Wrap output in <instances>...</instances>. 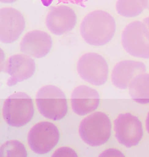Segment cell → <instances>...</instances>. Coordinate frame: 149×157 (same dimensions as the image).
Masks as SVG:
<instances>
[{"label":"cell","mask_w":149,"mask_h":157,"mask_svg":"<svg viewBox=\"0 0 149 157\" xmlns=\"http://www.w3.org/2000/svg\"><path fill=\"white\" fill-rule=\"evenodd\" d=\"M132 99L140 104L149 103V73H143L132 81L128 87Z\"/></svg>","instance_id":"obj_15"},{"label":"cell","mask_w":149,"mask_h":157,"mask_svg":"<svg viewBox=\"0 0 149 157\" xmlns=\"http://www.w3.org/2000/svg\"><path fill=\"white\" fill-rule=\"evenodd\" d=\"M17 0H0L1 2L4 4H11L16 2Z\"/></svg>","instance_id":"obj_23"},{"label":"cell","mask_w":149,"mask_h":157,"mask_svg":"<svg viewBox=\"0 0 149 157\" xmlns=\"http://www.w3.org/2000/svg\"><path fill=\"white\" fill-rule=\"evenodd\" d=\"M77 22L75 11L69 6H51L46 19L48 29L55 35H62L71 31Z\"/></svg>","instance_id":"obj_11"},{"label":"cell","mask_w":149,"mask_h":157,"mask_svg":"<svg viewBox=\"0 0 149 157\" xmlns=\"http://www.w3.org/2000/svg\"><path fill=\"white\" fill-rule=\"evenodd\" d=\"M145 2H146V10L149 11V0H145Z\"/></svg>","instance_id":"obj_24"},{"label":"cell","mask_w":149,"mask_h":157,"mask_svg":"<svg viewBox=\"0 0 149 157\" xmlns=\"http://www.w3.org/2000/svg\"><path fill=\"white\" fill-rule=\"evenodd\" d=\"M114 124L115 138L119 144L127 148L138 145L143 137L142 122L130 113L119 114Z\"/></svg>","instance_id":"obj_8"},{"label":"cell","mask_w":149,"mask_h":157,"mask_svg":"<svg viewBox=\"0 0 149 157\" xmlns=\"http://www.w3.org/2000/svg\"><path fill=\"white\" fill-rule=\"evenodd\" d=\"M145 73H146V67L142 62L121 61L114 67L111 73V81L117 88L126 90L136 76Z\"/></svg>","instance_id":"obj_14"},{"label":"cell","mask_w":149,"mask_h":157,"mask_svg":"<svg viewBox=\"0 0 149 157\" xmlns=\"http://www.w3.org/2000/svg\"><path fill=\"white\" fill-rule=\"evenodd\" d=\"M77 71L81 78L95 86L104 84L107 80V63L102 56L95 53L82 56L77 63Z\"/></svg>","instance_id":"obj_6"},{"label":"cell","mask_w":149,"mask_h":157,"mask_svg":"<svg viewBox=\"0 0 149 157\" xmlns=\"http://www.w3.org/2000/svg\"><path fill=\"white\" fill-rule=\"evenodd\" d=\"M71 101L73 112L76 115L84 116L98 108L100 96L95 89L86 85H80L72 91Z\"/></svg>","instance_id":"obj_13"},{"label":"cell","mask_w":149,"mask_h":157,"mask_svg":"<svg viewBox=\"0 0 149 157\" xmlns=\"http://www.w3.org/2000/svg\"><path fill=\"white\" fill-rule=\"evenodd\" d=\"M0 70L10 75L6 84L8 86L15 85L31 78L36 70L35 60L26 54H17L9 57L1 64Z\"/></svg>","instance_id":"obj_9"},{"label":"cell","mask_w":149,"mask_h":157,"mask_svg":"<svg viewBox=\"0 0 149 157\" xmlns=\"http://www.w3.org/2000/svg\"><path fill=\"white\" fill-rule=\"evenodd\" d=\"M116 30L115 21L107 12L95 10L82 20L80 32L84 40L91 46H102L111 41Z\"/></svg>","instance_id":"obj_1"},{"label":"cell","mask_w":149,"mask_h":157,"mask_svg":"<svg viewBox=\"0 0 149 157\" xmlns=\"http://www.w3.org/2000/svg\"><path fill=\"white\" fill-rule=\"evenodd\" d=\"M28 156L24 144L18 140H9L0 147V157H21Z\"/></svg>","instance_id":"obj_17"},{"label":"cell","mask_w":149,"mask_h":157,"mask_svg":"<svg viewBox=\"0 0 149 157\" xmlns=\"http://www.w3.org/2000/svg\"><path fill=\"white\" fill-rule=\"evenodd\" d=\"M80 138L88 145L98 147L105 144L111 134V123L107 115L96 112L86 117L79 127Z\"/></svg>","instance_id":"obj_4"},{"label":"cell","mask_w":149,"mask_h":157,"mask_svg":"<svg viewBox=\"0 0 149 157\" xmlns=\"http://www.w3.org/2000/svg\"><path fill=\"white\" fill-rule=\"evenodd\" d=\"M146 128L147 132L149 134V112L147 114L146 119Z\"/></svg>","instance_id":"obj_22"},{"label":"cell","mask_w":149,"mask_h":157,"mask_svg":"<svg viewBox=\"0 0 149 157\" xmlns=\"http://www.w3.org/2000/svg\"><path fill=\"white\" fill-rule=\"evenodd\" d=\"M36 103L40 114L52 121H60L65 116L68 105L64 93L58 87L48 85L37 92Z\"/></svg>","instance_id":"obj_2"},{"label":"cell","mask_w":149,"mask_h":157,"mask_svg":"<svg viewBox=\"0 0 149 157\" xmlns=\"http://www.w3.org/2000/svg\"><path fill=\"white\" fill-rule=\"evenodd\" d=\"M25 28V20L22 13L12 7L0 10V40L3 43L15 42Z\"/></svg>","instance_id":"obj_10"},{"label":"cell","mask_w":149,"mask_h":157,"mask_svg":"<svg viewBox=\"0 0 149 157\" xmlns=\"http://www.w3.org/2000/svg\"><path fill=\"white\" fill-rule=\"evenodd\" d=\"M34 111L31 97L23 92H17L8 97L4 101L2 116L10 126L20 127L32 119Z\"/></svg>","instance_id":"obj_3"},{"label":"cell","mask_w":149,"mask_h":157,"mask_svg":"<svg viewBox=\"0 0 149 157\" xmlns=\"http://www.w3.org/2000/svg\"><path fill=\"white\" fill-rule=\"evenodd\" d=\"M115 8L118 14L126 18L137 17L146 10L145 0H118Z\"/></svg>","instance_id":"obj_16"},{"label":"cell","mask_w":149,"mask_h":157,"mask_svg":"<svg viewBox=\"0 0 149 157\" xmlns=\"http://www.w3.org/2000/svg\"><path fill=\"white\" fill-rule=\"evenodd\" d=\"M122 45L133 57L149 59V39L143 22L135 21L126 25L121 36Z\"/></svg>","instance_id":"obj_5"},{"label":"cell","mask_w":149,"mask_h":157,"mask_svg":"<svg viewBox=\"0 0 149 157\" xmlns=\"http://www.w3.org/2000/svg\"><path fill=\"white\" fill-rule=\"evenodd\" d=\"M60 133L51 122L41 121L32 127L28 136V143L32 151L39 155L46 154L58 143Z\"/></svg>","instance_id":"obj_7"},{"label":"cell","mask_w":149,"mask_h":157,"mask_svg":"<svg viewBox=\"0 0 149 157\" xmlns=\"http://www.w3.org/2000/svg\"><path fill=\"white\" fill-rule=\"evenodd\" d=\"M143 22L145 25L146 31H147V36L149 39V17L144 19Z\"/></svg>","instance_id":"obj_20"},{"label":"cell","mask_w":149,"mask_h":157,"mask_svg":"<svg viewBox=\"0 0 149 157\" xmlns=\"http://www.w3.org/2000/svg\"><path fill=\"white\" fill-rule=\"evenodd\" d=\"M53 46L51 37L42 30H32L26 33L20 43V51L31 57L40 59L50 52Z\"/></svg>","instance_id":"obj_12"},{"label":"cell","mask_w":149,"mask_h":157,"mask_svg":"<svg viewBox=\"0 0 149 157\" xmlns=\"http://www.w3.org/2000/svg\"><path fill=\"white\" fill-rule=\"evenodd\" d=\"M58 2L64 3V4H76L78 6H84L85 2L87 0H57Z\"/></svg>","instance_id":"obj_19"},{"label":"cell","mask_w":149,"mask_h":157,"mask_svg":"<svg viewBox=\"0 0 149 157\" xmlns=\"http://www.w3.org/2000/svg\"><path fill=\"white\" fill-rule=\"evenodd\" d=\"M43 4L45 6H48L53 1V0H41Z\"/></svg>","instance_id":"obj_21"},{"label":"cell","mask_w":149,"mask_h":157,"mask_svg":"<svg viewBox=\"0 0 149 157\" xmlns=\"http://www.w3.org/2000/svg\"><path fill=\"white\" fill-rule=\"evenodd\" d=\"M53 156H75L76 157L77 155L75 152L73 151L71 148H67V147H62L58 149V150L55 151L53 154Z\"/></svg>","instance_id":"obj_18"}]
</instances>
